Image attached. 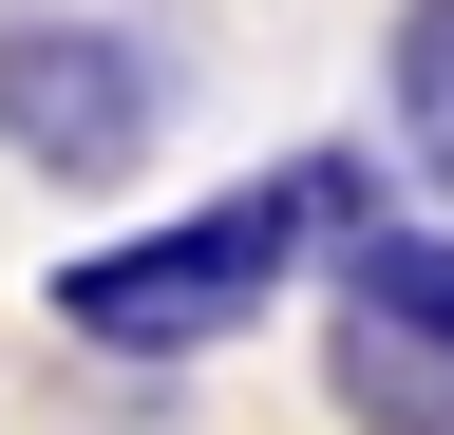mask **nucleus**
I'll list each match as a JSON object with an SVG mask.
<instances>
[{
	"mask_svg": "<svg viewBox=\"0 0 454 435\" xmlns=\"http://www.w3.org/2000/svg\"><path fill=\"white\" fill-rule=\"evenodd\" d=\"M340 228H379V171L360 151H284L265 190H208L190 228L76 246L57 265V341H95V360H208V341H247L284 303V265L340 246Z\"/></svg>",
	"mask_w": 454,
	"mask_h": 435,
	"instance_id": "obj_1",
	"label": "nucleus"
},
{
	"mask_svg": "<svg viewBox=\"0 0 454 435\" xmlns=\"http://www.w3.org/2000/svg\"><path fill=\"white\" fill-rule=\"evenodd\" d=\"M152 133H170V58L133 19H95V0H20V19H0V151H20L38 190L152 171Z\"/></svg>",
	"mask_w": 454,
	"mask_h": 435,
	"instance_id": "obj_2",
	"label": "nucleus"
},
{
	"mask_svg": "<svg viewBox=\"0 0 454 435\" xmlns=\"http://www.w3.org/2000/svg\"><path fill=\"white\" fill-rule=\"evenodd\" d=\"M322 398L360 416V435H454V341H417V322H360V303H340V322H322Z\"/></svg>",
	"mask_w": 454,
	"mask_h": 435,
	"instance_id": "obj_3",
	"label": "nucleus"
},
{
	"mask_svg": "<svg viewBox=\"0 0 454 435\" xmlns=\"http://www.w3.org/2000/svg\"><path fill=\"white\" fill-rule=\"evenodd\" d=\"M379 95H397V151H417V190H454V0H397Z\"/></svg>",
	"mask_w": 454,
	"mask_h": 435,
	"instance_id": "obj_4",
	"label": "nucleus"
},
{
	"mask_svg": "<svg viewBox=\"0 0 454 435\" xmlns=\"http://www.w3.org/2000/svg\"><path fill=\"white\" fill-rule=\"evenodd\" d=\"M340 303H360V322H417V341H454V228H340Z\"/></svg>",
	"mask_w": 454,
	"mask_h": 435,
	"instance_id": "obj_5",
	"label": "nucleus"
}]
</instances>
